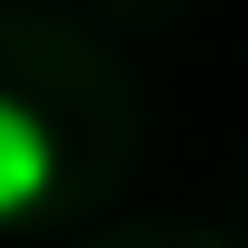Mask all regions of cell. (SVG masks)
<instances>
[{"label": "cell", "mask_w": 248, "mask_h": 248, "mask_svg": "<svg viewBox=\"0 0 248 248\" xmlns=\"http://www.w3.org/2000/svg\"><path fill=\"white\" fill-rule=\"evenodd\" d=\"M48 191H58V134L19 95H0V219H29Z\"/></svg>", "instance_id": "obj_1"}]
</instances>
